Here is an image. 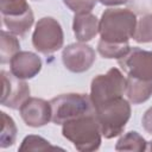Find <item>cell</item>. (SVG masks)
I'll return each mask as SVG.
<instances>
[{
    "label": "cell",
    "instance_id": "277c9868",
    "mask_svg": "<svg viewBox=\"0 0 152 152\" xmlns=\"http://www.w3.org/2000/svg\"><path fill=\"white\" fill-rule=\"evenodd\" d=\"M51 121L56 125L81 118L89 114H95V109L90 96L80 93L61 94L50 100Z\"/></svg>",
    "mask_w": 152,
    "mask_h": 152
},
{
    "label": "cell",
    "instance_id": "cb8c5ba5",
    "mask_svg": "<svg viewBox=\"0 0 152 152\" xmlns=\"http://www.w3.org/2000/svg\"><path fill=\"white\" fill-rule=\"evenodd\" d=\"M97 1L104 6H119L126 4L128 0H97Z\"/></svg>",
    "mask_w": 152,
    "mask_h": 152
},
{
    "label": "cell",
    "instance_id": "44dd1931",
    "mask_svg": "<svg viewBox=\"0 0 152 152\" xmlns=\"http://www.w3.org/2000/svg\"><path fill=\"white\" fill-rule=\"evenodd\" d=\"M133 39L137 43H152V14H146L138 20Z\"/></svg>",
    "mask_w": 152,
    "mask_h": 152
},
{
    "label": "cell",
    "instance_id": "8992f818",
    "mask_svg": "<svg viewBox=\"0 0 152 152\" xmlns=\"http://www.w3.org/2000/svg\"><path fill=\"white\" fill-rule=\"evenodd\" d=\"M64 33L61 24L52 17L40 18L32 33L33 48L43 53L51 55L63 48Z\"/></svg>",
    "mask_w": 152,
    "mask_h": 152
},
{
    "label": "cell",
    "instance_id": "2e32d148",
    "mask_svg": "<svg viewBox=\"0 0 152 152\" xmlns=\"http://www.w3.org/2000/svg\"><path fill=\"white\" fill-rule=\"evenodd\" d=\"M116 151H138L142 152L147 150V141L135 131H129L125 133L118 140L115 145Z\"/></svg>",
    "mask_w": 152,
    "mask_h": 152
},
{
    "label": "cell",
    "instance_id": "ac0fdd59",
    "mask_svg": "<svg viewBox=\"0 0 152 152\" xmlns=\"http://www.w3.org/2000/svg\"><path fill=\"white\" fill-rule=\"evenodd\" d=\"M131 49L128 43H122V44H116V43H109L104 42L102 39L99 40L97 43V52L103 57L108 59H119L124 57L128 50Z\"/></svg>",
    "mask_w": 152,
    "mask_h": 152
},
{
    "label": "cell",
    "instance_id": "30bf717a",
    "mask_svg": "<svg viewBox=\"0 0 152 152\" xmlns=\"http://www.w3.org/2000/svg\"><path fill=\"white\" fill-rule=\"evenodd\" d=\"M23 121L33 128L43 127L51 121L50 101L38 97H28L19 108Z\"/></svg>",
    "mask_w": 152,
    "mask_h": 152
},
{
    "label": "cell",
    "instance_id": "7c38bea8",
    "mask_svg": "<svg viewBox=\"0 0 152 152\" xmlns=\"http://www.w3.org/2000/svg\"><path fill=\"white\" fill-rule=\"evenodd\" d=\"M100 19L91 12L75 14L72 21V30L75 38L81 43L90 42L99 33Z\"/></svg>",
    "mask_w": 152,
    "mask_h": 152
},
{
    "label": "cell",
    "instance_id": "52a82bcc",
    "mask_svg": "<svg viewBox=\"0 0 152 152\" xmlns=\"http://www.w3.org/2000/svg\"><path fill=\"white\" fill-rule=\"evenodd\" d=\"M118 63L127 76L152 81V51L131 48L124 57L118 59Z\"/></svg>",
    "mask_w": 152,
    "mask_h": 152
},
{
    "label": "cell",
    "instance_id": "ffe728a7",
    "mask_svg": "<svg viewBox=\"0 0 152 152\" xmlns=\"http://www.w3.org/2000/svg\"><path fill=\"white\" fill-rule=\"evenodd\" d=\"M59 147L52 146L49 140L40 135L30 134L24 138L21 145L19 146V151H46V150H58Z\"/></svg>",
    "mask_w": 152,
    "mask_h": 152
},
{
    "label": "cell",
    "instance_id": "5bb4252c",
    "mask_svg": "<svg viewBox=\"0 0 152 152\" xmlns=\"http://www.w3.org/2000/svg\"><path fill=\"white\" fill-rule=\"evenodd\" d=\"M33 21L34 17L32 11L21 17H2V23L6 28H8L12 34L19 37H24L28 32V30L33 25Z\"/></svg>",
    "mask_w": 152,
    "mask_h": 152
},
{
    "label": "cell",
    "instance_id": "6da1fadb",
    "mask_svg": "<svg viewBox=\"0 0 152 152\" xmlns=\"http://www.w3.org/2000/svg\"><path fill=\"white\" fill-rule=\"evenodd\" d=\"M137 15L128 8H108L101 15L99 33L101 39L109 43H128L137 27Z\"/></svg>",
    "mask_w": 152,
    "mask_h": 152
},
{
    "label": "cell",
    "instance_id": "d6986e66",
    "mask_svg": "<svg viewBox=\"0 0 152 152\" xmlns=\"http://www.w3.org/2000/svg\"><path fill=\"white\" fill-rule=\"evenodd\" d=\"M2 17H21L31 10L26 0H0Z\"/></svg>",
    "mask_w": 152,
    "mask_h": 152
},
{
    "label": "cell",
    "instance_id": "e0dca14e",
    "mask_svg": "<svg viewBox=\"0 0 152 152\" xmlns=\"http://www.w3.org/2000/svg\"><path fill=\"white\" fill-rule=\"evenodd\" d=\"M1 120H2V127H1V133H0V147L6 148L12 145H14L15 139H17V126L14 120L6 114L5 112H1Z\"/></svg>",
    "mask_w": 152,
    "mask_h": 152
},
{
    "label": "cell",
    "instance_id": "9c48e42d",
    "mask_svg": "<svg viewBox=\"0 0 152 152\" xmlns=\"http://www.w3.org/2000/svg\"><path fill=\"white\" fill-rule=\"evenodd\" d=\"M0 75L2 81L1 104L11 109H19L20 106L30 97L28 84L25 80H20L5 70H1Z\"/></svg>",
    "mask_w": 152,
    "mask_h": 152
},
{
    "label": "cell",
    "instance_id": "ba28073f",
    "mask_svg": "<svg viewBox=\"0 0 152 152\" xmlns=\"http://www.w3.org/2000/svg\"><path fill=\"white\" fill-rule=\"evenodd\" d=\"M95 50L86 43L69 44L63 49L62 62L64 66L75 74H81L91 68L95 62Z\"/></svg>",
    "mask_w": 152,
    "mask_h": 152
},
{
    "label": "cell",
    "instance_id": "603a6c76",
    "mask_svg": "<svg viewBox=\"0 0 152 152\" xmlns=\"http://www.w3.org/2000/svg\"><path fill=\"white\" fill-rule=\"evenodd\" d=\"M141 125H142V128L148 134H152V107H150L144 113L142 119H141Z\"/></svg>",
    "mask_w": 152,
    "mask_h": 152
},
{
    "label": "cell",
    "instance_id": "5b68a950",
    "mask_svg": "<svg viewBox=\"0 0 152 152\" xmlns=\"http://www.w3.org/2000/svg\"><path fill=\"white\" fill-rule=\"evenodd\" d=\"M126 77L118 68H110L106 74L97 75L90 84V100L94 109L108 101L125 95Z\"/></svg>",
    "mask_w": 152,
    "mask_h": 152
},
{
    "label": "cell",
    "instance_id": "7402d4cb",
    "mask_svg": "<svg viewBox=\"0 0 152 152\" xmlns=\"http://www.w3.org/2000/svg\"><path fill=\"white\" fill-rule=\"evenodd\" d=\"M64 5L75 14L88 13L95 7L97 0H63Z\"/></svg>",
    "mask_w": 152,
    "mask_h": 152
},
{
    "label": "cell",
    "instance_id": "3957f363",
    "mask_svg": "<svg viewBox=\"0 0 152 152\" xmlns=\"http://www.w3.org/2000/svg\"><path fill=\"white\" fill-rule=\"evenodd\" d=\"M131 102L124 96L108 101L95 108V116L102 135L112 139L120 135L131 118Z\"/></svg>",
    "mask_w": 152,
    "mask_h": 152
},
{
    "label": "cell",
    "instance_id": "7a4b0ae2",
    "mask_svg": "<svg viewBox=\"0 0 152 152\" xmlns=\"http://www.w3.org/2000/svg\"><path fill=\"white\" fill-rule=\"evenodd\" d=\"M62 135L72 142L81 152L99 150L102 141V133L95 114L84 115L69 120L62 125Z\"/></svg>",
    "mask_w": 152,
    "mask_h": 152
},
{
    "label": "cell",
    "instance_id": "4fadbf2b",
    "mask_svg": "<svg viewBox=\"0 0 152 152\" xmlns=\"http://www.w3.org/2000/svg\"><path fill=\"white\" fill-rule=\"evenodd\" d=\"M125 95L132 104L146 102L152 95V81H144L127 76Z\"/></svg>",
    "mask_w": 152,
    "mask_h": 152
},
{
    "label": "cell",
    "instance_id": "9a60e30c",
    "mask_svg": "<svg viewBox=\"0 0 152 152\" xmlns=\"http://www.w3.org/2000/svg\"><path fill=\"white\" fill-rule=\"evenodd\" d=\"M19 51H20V43L17 36L2 30L0 37V63L2 65L10 63L12 57Z\"/></svg>",
    "mask_w": 152,
    "mask_h": 152
},
{
    "label": "cell",
    "instance_id": "8fae6325",
    "mask_svg": "<svg viewBox=\"0 0 152 152\" xmlns=\"http://www.w3.org/2000/svg\"><path fill=\"white\" fill-rule=\"evenodd\" d=\"M10 70L20 80H31L42 70V59L31 51H19L10 61Z\"/></svg>",
    "mask_w": 152,
    "mask_h": 152
}]
</instances>
